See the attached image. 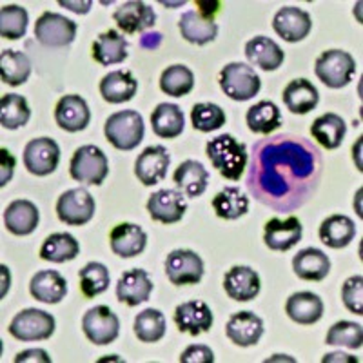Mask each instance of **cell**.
<instances>
[{"label": "cell", "instance_id": "cell-10", "mask_svg": "<svg viewBox=\"0 0 363 363\" xmlns=\"http://www.w3.org/2000/svg\"><path fill=\"white\" fill-rule=\"evenodd\" d=\"M82 330L91 343L109 345L118 338L120 320L109 307L96 306L84 314Z\"/></svg>", "mask_w": 363, "mask_h": 363}, {"label": "cell", "instance_id": "cell-41", "mask_svg": "<svg viewBox=\"0 0 363 363\" xmlns=\"http://www.w3.org/2000/svg\"><path fill=\"white\" fill-rule=\"evenodd\" d=\"M31 118L28 100L17 93H8L0 99V124L4 129H18Z\"/></svg>", "mask_w": 363, "mask_h": 363}, {"label": "cell", "instance_id": "cell-3", "mask_svg": "<svg viewBox=\"0 0 363 363\" xmlns=\"http://www.w3.org/2000/svg\"><path fill=\"white\" fill-rule=\"evenodd\" d=\"M144 118L138 111L124 109L113 113L104 125V135L118 151H131L144 140Z\"/></svg>", "mask_w": 363, "mask_h": 363}, {"label": "cell", "instance_id": "cell-48", "mask_svg": "<svg viewBox=\"0 0 363 363\" xmlns=\"http://www.w3.org/2000/svg\"><path fill=\"white\" fill-rule=\"evenodd\" d=\"M343 306L351 311L352 314H363V278L362 274L347 278L342 287Z\"/></svg>", "mask_w": 363, "mask_h": 363}, {"label": "cell", "instance_id": "cell-38", "mask_svg": "<svg viewBox=\"0 0 363 363\" xmlns=\"http://www.w3.org/2000/svg\"><path fill=\"white\" fill-rule=\"evenodd\" d=\"M31 74V60L28 55L15 50H2L0 53V79L8 86H22Z\"/></svg>", "mask_w": 363, "mask_h": 363}, {"label": "cell", "instance_id": "cell-22", "mask_svg": "<svg viewBox=\"0 0 363 363\" xmlns=\"http://www.w3.org/2000/svg\"><path fill=\"white\" fill-rule=\"evenodd\" d=\"M153 293V281L144 269H129L116 284V298L129 307H136L149 300Z\"/></svg>", "mask_w": 363, "mask_h": 363}, {"label": "cell", "instance_id": "cell-24", "mask_svg": "<svg viewBox=\"0 0 363 363\" xmlns=\"http://www.w3.org/2000/svg\"><path fill=\"white\" fill-rule=\"evenodd\" d=\"M29 293L42 303H60L67 294V281L58 271H38L29 281Z\"/></svg>", "mask_w": 363, "mask_h": 363}, {"label": "cell", "instance_id": "cell-49", "mask_svg": "<svg viewBox=\"0 0 363 363\" xmlns=\"http://www.w3.org/2000/svg\"><path fill=\"white\" fill-rule=\"evenodd\" d=\"M215 362V354L211 351V347L196 343V345H189L186 351L180 354V363H213Z\"/></svg>", "mask_w": 363, "mask_h": 363}, {"label": "cell", "instance_id": "cell-20", "mask_svg": "<svg viewBox=\"0 0 363 363\" xmlns=\"http://www.w3.org/2000/svg\"><path fill=\"white\" fill-rule=\"evenodd\" d=\"M260 277L247 265H235L223 277V289L227 296L236 301H251L260 293Z\"/></svg>", "mask_w": 363, "mask_h": 363}, {"label": "cell", "instance_id": "cell-26", "mask_svg": "<svg viewBox=\"0 0 363 363\" xmlns=\"http://www.w3.org/2000/svg\"><path fill=\"white\" fill-rule=\"evenodd\" d=\"M38 209L29 200H15L4 211V225L11 235L28 236L38 227Z\"/></svg>", "mask_w": 363, "mask_h": 363}, {"label": "cell", "instance_id": "cell-14", "mask_svg": "<svg viewBox=\"0 0 363 363\" xmlns=\"http://www.w3.org/2000/svg\"><path fill=\"white\" fill-rule=\"evenodd\" d=\"M171 164L169 151L164 145H149L138 155L135 162V174L144 186H155L167 177Z\"/></svg>", "mask_w": 363, "mask_h": 363}, {"label": "cell", "instance_id": "cell-4", "mask_svg": "<svg viewBox=\"0 0 363 363\" xmlns=\"http://www.w3.org/2000/svg\"><path fill=\"white\" fill-rule=\"evenodd\" d=\"M314 73L330 89H342L351 82L356 73V60L342 50L323 51L316 58Z\"/></svg>", "mask_w": 363, "mask_h": 363}, {"label": "cell", "instance_id": "cell-40", "mask_svg": "<svg viewBox=\"0 0 363 363\" xmlns=\"http://www.w3.org/2000/svg\"><path fill=\"white\" fill-rule=\"evenodd\" d=\"M213 209L222 220H238L249 211V199L238 187H225L215 194Z\"/></svg>", "mask_w": 363, "mask_h": 363}, {"label": "cell", "instance_id": "cell-1", "mask_svg": "<svg viewBox=\"0 0 363 363\" xmlns=\"http://www.w3.org/2000/svg\"><path fill=\"white\" fill-rule=\"evenodd\" d=\"M322 157L301 136L278 135L256 144L247 187L255 199L277 211H294L316 191Z\"/></svg>", "mask_w": 363, "mask_h": 363}, {"label": "cell", "instance_id": "cell-50", "mask_svg": "<svg viewBox=\"0 0 363 363\" xmlns=\"http://www.w3.org/2000/svg\"><path fill=\"white\" fill-rule=\"evenodd\" d=\"M15 165H17V160H15V157L9 153L8 149H0V187H4L11 180Z\"/></svg>", "mask_w": 363, "mask_h": 363}, {"label": "cell", "instance_id": "cell-34", "mask_svg": "<svg viewBox=\"0 0 363 363\" xmlns=\"http://www.w3.org/2000/svg\"><path fill=\"white\" fill-rule=\"evenodd\" d=\"M320 240L330 249H343L356 236V223L345 215H333L320 225Z\"/></svg>", "mask_w": 363, "mask_h": 363}, {"label": "cell", "instance_id": "cell-44", "mask_svg": "<svg viewBox=\"0 0 363 363\" xmlns=\"http://www.w3.org/2000/svg\"><path fill=\"white\" fill-rule=\"evenodd\" d=\"M80 291L86 298H95L109 289V269L100 262H89L80 269Z\"/></svg>", "mask_w": 363, "mask_h": 363}, {"label": "cell", "instance_id": "cell-23", "mask_svg": "<svg viewBox=\"0 0 363 363\" xmlns=\"http://www.w3.org/2000/svg\"><path fill=\"white\" fill-rule=\"evenodd\" d=\"M111 251L120 258H135L142 255L147 245V235L136 223H118L109 235Z\"/></svg>", "mask_w": 363, "mask_h": 363}, {"label": "cell", "instance_id": "cell-15", "mask_svg": "<svg viewBox=\"0 0 363 363\" xmlns=\"http://www.w3.org/2000/svg\"><path fill=\"white\" fill-rule=\"evenodd\" d=\"M272 29L284 38L285 42H300L311 33L313 21L311 15L296 6H285L278 9L272 18Z\"/></svg>", "mask_w": 363, "mask_h": 363}, {"label": "cell", "instance_id": "cell-5", "mask_svg": "<svg viewBox=\"0 0 363 363\" xmlns=\"http://www.w3.org/2000/svg\"><path fill=\"white\" fill-rule=\"evenodd\" d=\"M109 173L108 157L96 145H82L74 151L69 162V174L73 180L87 186H100Z\"/></svg>", "mask_w": 363, "mask_h": 363}, {"label": "cell", "instance_id": "cell-9", "mask_svg": "<svg viewBox=\"0 0 363 363\" xmlns=\"http://www.w3.org/2000/svg\"><path fill=\"white\" fill-rule=\"evenodd\" d=\"M35 37L45 48H66L77 37V24L60 13L45 11L35 24Z\"/></svg>", "mask_w": 363, "mask_h": 363}, {"label": "cell", "instance_id": "cell-36", "mask_svg": "<svg viewBox=\"0 0 363 363\" xmlns=\"http://www.w3.org/2000/svg\"><path fill=\"white\" fill-rule=\"evenodd\" d=\"M151 125L155 135L160 138H177L184 133L186 120L184 113L177 104H158L157 109L151 113Z\"/></svg>", "mask_w": 363, "mask_h": 363}, {"label": "cell", "instance_id": "cell-45", "mask_svg": "<svg viewBox=\"0 0 363 363\" xmlns=\"http://www.w3.org/2000/svg\"><path fill=\"white\" fill-rule=\"evenodd\" d=\"M28 11L22 6L8 4L0 8V37L18 40L28 31Z\"/></svg>", "mask_w": 363, "mask_h": 363}, {"label": "cell", "instance_id": "cell-13", "mask_svg": "<svg viewBox=\"0 0 363 363\" xmlns=\"http://www.w3.org/2000/svg\"><path fill=\"white\" fill-rule=\"evenodd\" d=\"M147 211L155 222L165 223V225L180 222L187 211L186 194L178 189L157 191L149 196Z\"/></svg>", "mask_w": 363, "mask_h": 363}, {"label": "cell", "instance_id": "cell-33", "mask_svg": "<svg viewBox=\"0 0 363 363\" xmlns=\"http://www.w3.org/2000/svg\"><path fill=\"white\" fill-rule=\"evenodd\" d=\"M93 58L100 66H115L128 58V40L118 31L108 29L93 42Z\"/></svg>", "mask_w": 363, "mask_h": 363}, {"label": "cell", "instance_id": "cell-47", "mask_svg": "<svg viewBox=\"0 0 363 363\" xmlns=\"http://www.w3.org/2000/svg\"><path fill=\"white\" fill-rule=\"evenodd\" d=\"M325 343L329 345H340L347 347V349H362L363 345V329L359 323L356 322H336L335 325L327 330Z\"/></svg>", "mask_w": 363, "mask_h": 363}, {"label": "cell", "instance_id": "cell-27", "mask_svg": "<svg viewBox=\"0 0 363 363\" xmlns=\"http://www.w3.org/2000/svg\"><path fill=\"white\" fill-rule=\"evenodd\" d=\"M178 29L182 37L194 45H206L213 42L218 35V26L215 18L203 17L200 11H186L178 21Z\"/></svg>", "mask_w": 363, "mask_h": 363}, {"label": "cell", "instance_id": "cell-18", "mask_svg": "<svg viewBox=\"0 0 363 363\" xmlns=\"http://www.w3.org/2000/svg\"><path fill=\"white\" fill-rule=\"evenodd\" d=\"M303 227L296 216L289 218H271L265 223L264 229V242L271 251H289L301 240Z\"/></svg>", "mask_w": 363, "mask_h": 363}, {"label": "cell", "instance_id": "cell-19", "mask_svg": "<svg viewBox=\"0 0 363 363\" xmlns=\"http://www.w3.org/2000/svg\"><path fill=\"white\" fill-rule=\"evenodd\" d=\"M55 120L58 128L67 133H79L91 122V111L80 95H66L55 106Z\"/></svg>", "mask_w": 363, "mask_h": 363}, {"label": "cell", "instance_id": "cell-31", "mask_svg": "<svg viewBox=\"0 0 363 363\" xmlns=\"http://www.w3.org/2000/svg\"><path fill=\"white\" fill-rule=\"evenodd\" d=\"M284 104L294 115H307L320 102V93L307 79L291 80L284 89Z\"/></svg>", "mask_w": 363, "mask_h": 363}, {"label": "cell", "instance_id": "cell-6", "mask_svg": "<svg viewBox=\"0 0 363 363\" xmlns=\"http://www.w3.org/2000/svg\"><path fill=\"white\" fill-rule=\"evenodd\" d=\"M220 87L231 100L245 102L258 95L262 80L247 64L231 62L220 71Z\"/></svg>", "mask_w": 363, "mask_h": 363}, {"label": "cell", "instance_id": "cell-21", "mask_svg": "<svg viewBox=\"0 0 363 363\" xmlns=\"http://www.w3.org/2000/svg\"><path fill=\"white\" fill-rule=\"evenodd\" d=\"M225 335L235 345L252 347L260 342L264 335V320L251 311H240L229 318Z\"/></svg>", "mask_w": 363, "mask_h": 363}, {"label": "cell", "instance_id": "cell-17", "mask_svg": "<svg viewBox=\"0 0 363 363\" xmlns=\"http://www.w3.org/2000/svg\"><path fill=\"white\" fill-rule=\"evenodd\" d=\"M213 313L209 306L202 300L184 301L174 309V323L178 325L180 333H187L191 336H199L213 327Z\"/></svg>", "mask_w": 363, "mask_h": 363}, {"label": "cell", "instance_id": "cell-12", "mask_svg": "<svg viewBox=\"0 0 363 363\" xmlns=\"http://www.w3.org/2000/svg\"><path fill=\"white\" fill-rule=\"evenodd\" d=\"M60 162V147L50 136L29 140L24 149L26 169L35 177H48L57 169Z\"/></svg>", "mask_w": 363, "mask_h": 363}, {"label": "cell", "instance_id": "cell-7", "mask_svg": "<svg viewBox=\"0 0 363 363\" xmlns=\"http://www.w3.org/2000/svg\"><path fill=\"white\" fill-rule=\"evenodd\" d=\"M55 333V318L40 309H24L9 323V335L18 342H44Z\"/></svg>", "mask_w": 363, "mask_h": 363}, {"label": "cell", "instance_id": "cell-25", "mask_svg": "<svg viewBox=\"0 0 363 363\" xmlns=\"http://www.w3.org/2000/svg\"><path fill=\"white\" fill-rule=\"evenodd\" d=\"M285 313L293 322L300 323V325H313L322 320L323 301L318 294L301 291V293H294L287 298Z\"/></svg>", "mask_w": 363, "mask_h": 363}, {"label": "cell", "instance_id": "cell-52", "mask_svg": "<svg viewBox=\"0 0 363 363\" xmlns=\"http://www.w3.org/2000/svg\"><path fill=\"white\" fill-rule=\"evenodd\" d=\"M60 6H64V8H69L71 11H74V13H87L91 9V6H93V2H89V0H87V2H60Z\"/></svg>", "mask_w": 363, "mask_h": 363}, {"label": "cell", "instance_id": "cell-39", "mask_svg": "<svg viewBox=\"0 0 363 363\" xmlns=\"http://www.w3.org/2000/svg\"><path fill=\"white\" fill-rule=\"evenodd\" d=\"M247 128L258 135H271L281 125V113L277 104L271 100H262L247 109L245 115Z\"/></svg>", "mask_w": 363, "mask_h": 363}, {"label": "cell", "instance_id": "cell-8", "mask_svg": "<svg viewBox=\"0 0 363 363\" xmlns=\"http://www.w3.org/2000/svg\"><path fill=\"white\" fill-rule=\"evenodd\" d=\"M95 199L84 187L66 191L57 202V215L66 225H86L95 216Z\"/></svg>", "mask_w": 363, "mask_h": 363}, {"label": "cell", "instance_id": "cell-16", "mask_svg": "<svg viewBox=\"0 0 363 363\" xmlns=\"http://www.w3.org/2000/svg\"><path fill=\"white\" fill-rule=\"evenodd\" d=\"M113 21L116 22L124 33L135 35L142 33L145 29L153 28L155 21H157V13L153 8L140 0H129L120 4L113 13Z\"/></svg>", "mask_w": 363, "mask_h": 363}, {"label": "cell", "instance_id": "cell-30", "mask_svg": "<svg viewBox=\"0 0 363 363\" xmlns=\"http://www.w3.org/2000/svg\"><path fill=\"white\" fill-rule=\"evenodd\" d=\"M245 57L251 64L264 71H274L284 64L285 53L280 45L269 37H255L245 44Z\"/></svg>", "mask_w": 363, "mask_h": 363}, {"label": "cell", "instance_id": "cell-32", "mask_svg": "<svg viewBox=\"0 0 363 363\" xmlns=\"http://www.w3.org/2000/svg\"><path fill=\"white\" fill-rule=\"evenodd\" d=\"M136 89H138V82L129 71H109L100 80V95L109 104L129 102L136 95Z\"/></svg>", "mask_w": 363, "mask_h": 363}, {"label": "cell", "instance_id": "cell-35", "mask_svg": "<svg viewBox=\"0 0 363 363\" xmlns=\"http://www.w3.org/2000/svg\"><path fill=\"white\" fill-rule=\"evenodd\" d=\"M347 124L345 120L336 113H325L318 116L311 125V135L314 140L325 149H338L345 138Z\"/></svg>", "mask_w": 363, "mask_h": 363}, {"label": "cell", "instance_id": "cell-2", "mask_svg": "<svg viewBox=\"0 0 363 363\" xmlns=\"http://www.w3.org/2000/svg\"><path fill=\"white\" fill-rule=\"evenodd\" d=\"M211 164L227 180H240L247 167V145L238 142L233 135H220L211 138L206 145Z\"/></svg>", "mask_w": 363, "mask_h": 363}, {"label": "cell", "instance_id": "cell-42", "mask_svg": "<svg viewBox=\"0 0 363 363\" xmlns=\"http://www.w3.org/2000/svg\"><path fill=\"white\" fill-rule=\"evenodd\" d=\"M193 87L194 74L187 66L174 64V66H169L167 69L162 71L160 89L164 91L165 95L180 99V96L189 95L191 91H193Z\"/></svg>", "mask_w": 363, "mask_h": 363}, {"label": "cell", "instance_id": "cell-28", "mask_svg": "<svg viewBox=\"0 0 363 363\" xmlns=\"http://www.w3.org/2000/svg\"><path fill=\"white\" fill-rule=\"evenodd\" d=\"M173 182L177 189L186 194L187 199H199L206 193L209 173L200 162L186 160L177 167L173 174Z\"/></svg>", "mask_w": 363, "mask_h": 363}, {"label": "cell", "instance_id": "cell-43", "mask_svg": "<svg viewBox=\"0 0 363 363\" xmlns=\"http://www.w3.org/2000/svg\"><path fill=\"white\" fill-rule=\"evenodd\" d=\"M135 335L144 343L160 342L165 336V318L158 309H145L136 314Z\"/></svg>", "mask_w": 363, "mask_h": 363}, {"label": "cell", "instance_id": "cell-51", "mask_svg": "<svg viewBox=\"0 0 363 363\" xmlns=\"http://www.w3.org/2000/svg\"><path fill=\"white\" fill-rule=\"evenodd\" d=\"M15 362H45L50 363L51 358L48 356V352L42 351V349H29V351L21 352V354L15 356Z\"/></svg>", "mask_w": 363, "mask_h": 363}, {"label": "cell", "instance_id": "cell-46", "mask_svg": "<svg viewBox=\"0 0 363 363\" xmlns=\"http://www.w3.org/2000/svg\"><path fill=\"white\" fill-rule=\"evenodd\" d=\"M191 124L200 133L216 131L225 124V111L218 104H194L191 109Z\"/></svg>", "mask_w": 363, "mask_h": 363}, {"label": "cell", "instance_id": "cell-29", "mask_svg": "<svg viewBox=\"0 0 363 363\" xmlns=\"http://www.w3.org/2000/svg\"><path fill=\"white\" fill-rule=\"evenodd\" d=\"M294 274L306 281H322L325 280L330 271L329 256L316 247H307L298 251L293 258Z\"/></svg>", "mask_w": 363, "mask_h": 363}, {"label": "cell", "instance_id": "cell-37", "mask_svg": "<svg viewBox=\"0 0 363 363\" xmlns=\"http://www.w3.org/2000/svg\"><path fill=\"white\" fill-rule=\"evenodd\" d=\"M80 255L79 240L69 233H55L44 240L40 247V258L53 264H64V262L74 260Z\"/></svg>", "mask_w": 363, "mask_h": 363}, {"label": "cell", "instance_id": "cell-11", "mask_svg": "<svg viewBox=\"0 0 363 363\" xmlns=\"http://www.w3.org/2000/svg\"><path fill=\"white\" fill-rule=\"evenodd\" d=\"M165 274L173 285L200 284L203 260L191 249H174L165 258Z\"/></svg>", "mask_w": 363, "mask_h": 363}]
</instances>
